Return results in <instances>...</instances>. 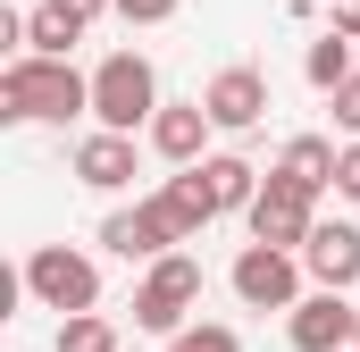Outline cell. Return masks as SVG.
<instances>
[{"instance_id": "6da1fadb", "label": "cell", "mask_w": 360, "mask_h": 352, "mask_svg": "<svg viewBox=\"0 0 360 352\" xmlns=\"http://www.w3.org/2000/svg\"><path fill=\"white\" fill-rule=\"evenodd\" d=\"M0 118H17V126L92 118V76H76L68 59H8L0 68Z\"/></svg>"}, {"instance_id": "7a4b0ae2", "label": "cell", "mask_w": 360, "mask_h": 352, "mask_svg": "<svg viewBox=\"0 0 360 352\" xmlns=\"http://www.w3.org/2000/svg\"><path fill=\"white\" fill-rule=\"evenodd\" d=\"M168 101H160V76H151V59L143 51H109L101 68H92V126L101 134H151V118H160Z\"/></svg>"}, {"instance_id": "3957f363", "label": "cell", "mask_w": 360, "mask_h": 352, "mask_svg": "<svg viewBox=\"0 0 360 352\" xmlns=\"http://www.w3.org/2000/svg\"><path fill=\"white\" fill-rule=\"evenodd\" d=\"M193 310H201V260L168 252V260L143 268V285H134V327L143 336H168L176 344L184 327H193Z\"/></svg>"}, {"instance_id": "277c9868", "label": "cell", "mask_w": 360, "mask_h": 352, "mask_svg": "<svg viewBox=\"0 0 360 352\" xmlns=\"http://www.w3.org/2000/svg\"><path fill=\"white\" fill-rule=\"evenodd\" d=\"M17 285L42 302V310H59V319H84L92 302H101V268L84 252H68V244H34L25 268H17Z\"/></svg>"}, {"instance_id": "5b68a950", "label": "cell", "mask_w": 360, "mask_h": 352, "mask_svg": "<svg viewBox=\"0 0 360 352\" xmlns=\"http://www.w3.org/2000/svg\"><path fill=\"white\" fill-rule=\"evenodd\" d=\"M310 235H319V193L293 184L285 168H269L260 201H252V244H269V252H293V260H302Z\"/></svg>"}, {"instance_id": "8992f818", "label": "cell", "mask_w": 360, "mask_h": 352, "mask_svg": "<svg viewBox=\"0 0 360 352\" xmlns=\"http://www.w3.org/2000/svg\"><path fill=\"white\" fill-rule=\"evenodd\" d=\"M226 285H235L243 310H285V319L310 302V294H302V260H293V252H269V244H243L235 268H226Z\"/></svg>"}, {"instance_id": "52a82bcc", "label": "cell", "mask_w": 360, "mask_h": 352, "mask_svg": "<svg viewBox=\"0 0 360 352\" xmlns=\"http://www.w3.org/2000/svg\"><path fill=\"white\" fill-rule=\"evenodd\" d=\"M293 352H352L360 344V302L352 294H310L293 319H285Z\"/></svg>"}, {"instance_id": "ba28073f", "label": "cell", "mask_w": 360, "mask_h": 352, "mask_svg": "<svg viewBox=\"0 0 360 352\" xmlns=\"http://www.w3.org/2000/svg\"><path fill=\"white\" fill-rule=\"evenodd\" d=\"M201 109H210L218 134H252V126L269 118V76H260V68H218L210 92H201Z\"/></svg>"}, {"instance_id": "9c48e42d", "label": "cell", "mask_w": 360, "mask_h": 352, "mask_svg": "<svg viewBox=\"0 0 360 352\" xmlns=\"http://www.w3.org/2000/svg\"><path fill=\"white\" fill-rule=\"evenodd\" d=\"M101 244H109L117 260H168L184 235L168 227V210H160V201H134V210H109V218H101Z\"/></svg>"}, {"instance_id": "30bf717a", "label": "cell", "mask_w": 360, "mask_h": 352, "mask_svg": "<svg viewBox=\"0 0 360 352\" xmlns=\"http://www.w3.org/2000/svg\"><path fill=\"white\" fill-rule=\"evenodd\" d=\"M302 268L319 277V294H352L360 285V227H344V218L319 227V235L302 244Z\"/></svg>"}, {"instance_id": "8fae6325", "label": "cell", "mask_w": 360, "mask_h": 352, "mask_svg": "<svg viewBox=\"0 0 360 352\" xmlns=\"http://www.w3.org/2000/svg\"><path fill=\"white\" fill-rule=\"evenodd\" d=\"M201 143H210V109H201V101H168V109L151 118V151H160L168 168H201V160H210Z\"/></svg>"}, {"instance_id": "7c38bea8", "label": "cell", "mask_w": 360, "mask_h": 352, "mask_svg": "<svg viewBox=\"0 0 360 352\" xmlns=\"http://www.w3.org/2000/svg\"><path fill=\"white\" fill-rule=\"evenodd\" d=\"M76 184H92V193L134 184V134H101V126H92L84 143H76Z\"/></svg>"}, {"instance_id": "4fadbf2b", "label": "cell", "mask_w": 360, "mask_h": 352, "mask_svg": "<svg viewBox=\"0 0 360 352\" xmlns=\"http://www.w3.org/2000/svg\"><path fill=\"white\" fill-rule=\"evenodd\" d=\"M201 184H210L218 218H226V210H243V218H252V201H260V184H269V176L252 168L243 151H210V160H201Z\"/></svg>"}, {"instance_id": "5bb4252c", "label": "cell", "mask_w": 360, "mask_h": 352, "mask_svg": "<svg viewBox=\"0 0 360 352\" xmlns=\"http://www.w3.org/2000/svg\"><path fill=\"white\" fill-rule=\"evenodd\" d=\"M151 201L168 210V227H176L184 244H201V227L218 218V201H210V184H201V168H176L168 184H160V193H151Z\"/></svg>"}, {"instance_id": "9a60e30c", "label": "cell", "mask_w": 360, "mask_h": 352, "mask_svg": "<svg viewBox=\"0 0 360 352\" xmlns=\"http://www.w3.org/2000/svg\"><path fill=\"white\" fill-rule=\"evenodd\" d=\"M335 160H344V151H335V143H327V134H293V143H285V160H276V168L293 176V184H310V193H327V184H335Z\"/></svg>"}, {"instance_id": "2e32d148", "label": "cell", "mask_w": 360, "mask_h": 352, "mask_svg": "<svg viewBox=\"0 0 360 352\" xmlns=\"http://www.w3.org/2000/svg\"><path fill=\"white\" fill-rule=\"evenodd\" d=\"M302 76H310V84L319 92H335V84H352L360 68H352V42H344V34H335V25H327V34H319V42H310V51H302Z\"/></svg>"}, {"instance_id": "e0dca14e", "label": "cell", "mask_w": 360, "mask_h": 352, "mask_svg": "<svg viewBox=\"0 0 360 352\" xmlns=\"http://www.w3.org/2000/svg\"><path fill=\"white\" fill-rule=\"evenodd\" d=\"M51 352H117V327L101 319V310H84V319H59V344Z\"/></svg>"}, {"instance_id": "ac0fdd59", "label": "cell", "mask_w": 360, "mask_h": 352, "mask_svg": "<svg viewBox=\"0 0 360 352\" xmlns=\"http://www.w3.org/2000/svg\"><path fill=\"white\" fill-rule=\"evenodd\" d=\"M168 352H243V336H235V327H218V319H193Z\"/></svg>"}, {"instance_id": "d6986e66", "label": "cell", "mask_w": 360, "mask_h": 352, "mask_svg": "<svg viewBox=\"0 0 360 352\" xmlns=\"http://www.w3.org/2000/svg\"><path fill=\"white\" fill-rule=\"evenodd\" d=\"M176 8H184V0H117V17H126V25H168Z\"/></svg>"}, {"instance_id": "ffe728a7", "label": "cell", "mask_w": 360, "mask_h": 352, "mask_svg": "<svg viewBox=\"0 0 360 352\" xmlns=\"http://www.w3.org/2000/svg\"><path fill=\"white\" fill-rule=\"evenodd\" d=\"M327 101H335V126H344V134L360 143V76H352V84H335Z\"/></svg>"}, {"instance_id": "44dd1931", "label": "cell", "mask_w": 360, "mask_h": 352, "mask_svg": "<svg viewBox=\"0 0 360 352\" xmlns=\"http://www.w3.org/2000/svg\"><path fill=\"white\" fill-rule=\"evenodd\" d=\"M68 25H92V17H117V0H51Z\"/></svg>"}, {"instance_id": "7402d4cb", "label": "cell", "mask_w": 360, "mask_h": 352, "mask_svg": "<svg viewBox=\"0 0 360 352\" xmlns=\"http://www.w3.org/2000/svg\"><path fill=\"white\" fill-rule=\"evenodd\" d=\"M335 193H352V201H360V143H344V160H335Z\"/></svg>"}, {"instance_id": "603a6c76", "label": "cell", "mask_w": 360, "mask_h": 352, "mask_svg": "<svg viewBox=\"0 0 360 352\" xmlns=\"http://www.w3.org/2000/svg\"><path fill=\"white\" fill-rule=\"evenodd\" d=\"M335 34H344V42H360V0H335Z\"/></svg>"}, {"instance_id": "cb8c5ba5", "label": "cell", "mask_w": 360, "mask_h": 352, "mask_svg": "<svg viewBox=\"0 0 360 352\" xmlns=\"http://www.w3.org/2000/svg\"><path fill=\"white\" fill-rule=\"evenodd\" d=\"M293 8H310V0H293Z\"/></svg>"}, {"instance_id": "d4e9b609", "label": "cell", "mask_w": 360, "mask_h": 352, "mask_svg": "<svg viewBox=\"0 0 360 352\" xmlns=\"http://www.w3.org/2000/svg\"><path fill=\"white\" fill-rule=\"evenodd\" d=\"M352 352H360V344H352Z\"/></svg>"}]
</instances>
